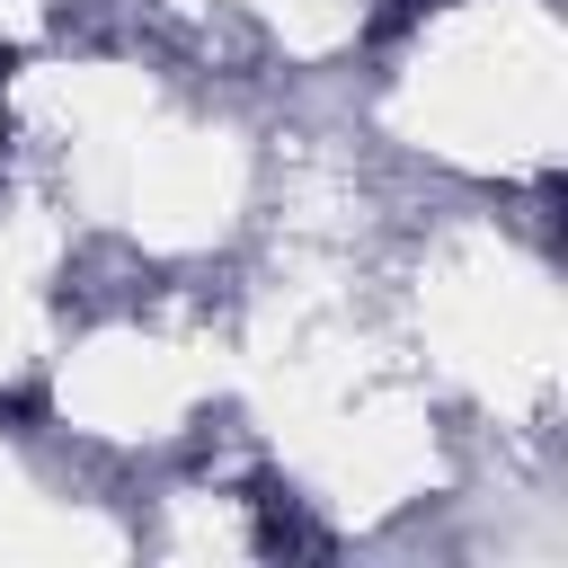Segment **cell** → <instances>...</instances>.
Segmentation results:
<instances>
[{
	"label": "cell",
	"instance_id": "obj_1",
	"mask_svg": "<svg viewBox=\"0 0 568 568\" xmlns=\"http://www.w3.org/2000/svg\"><path fill=\"white\" fill-rule=\"evenodd\" d=\"M257 550H284V559H311V550H328V532L284 497V488H266L257 497Z\"/></svg>",
	"mask_w": 568,
	"mask_h": 568
}]
</instances>
